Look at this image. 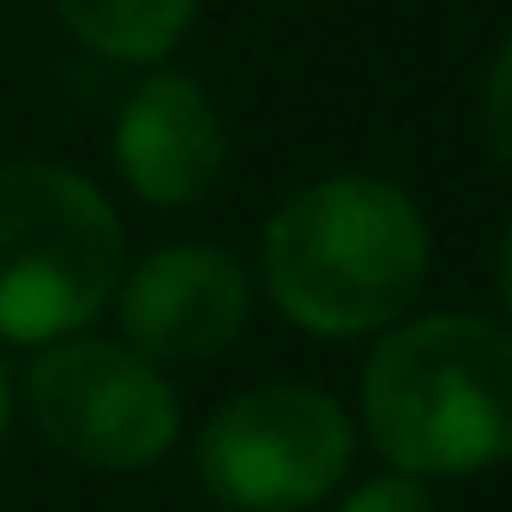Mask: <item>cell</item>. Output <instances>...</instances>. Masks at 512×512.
Wrapping results in <instances>:
<instances>
[{
  "label": "cell",
  "instance_id": "6da1fadb",
  "mask_svg": "<svg viewBox=\"0 0 512 512\" xmlns=\"http://www.w3.org/2000/svg\"><path fill=\"white\" fill-rule=\"evenodd\" d=\"M266 290L314 338L386 332L428 284V217L380 175L296 187L266 223Z\"/></svg>",
  "mask_w": 512,
  "mask_h": 512
},
{
  "label": "cell",
  "instance_id": "7a4b0ae2",
  "mask_svg": "<svg viewBox=\"0 0 512 512\" xmlns=\"http://www.w3.org/2000/svg\"><path fill=\"white\" fill-rule=\"evenodd\" d=\"M374 452L428 482L512 458V332L476 314H428L386 332L362 368Z\"/></svg>",
  "mask_w": 512,
  "mask_h": 512
},
{
  "label": "cell",
  "instance_id": "3957f363",
  "mask_svg": "<svg viewBox=\"0 0 512 512\" xmlns=\"http://www.w3.org/2000/svg\"><path fill=\"white\" fill-rule=\"evenodd\" d=\"M127 229L109 193L67 163L0 169V338L61 344L121 290Z\"/></svg>",
  "mask_w": 512,
  "mask_h": 512
},
{
  "label": "cell",
  "instance_id": "277c9868",
  "mask_svg": "<svg viewBox=\"0 0 512 512\" xmlns=\"http://www.w3.org/2000/svg\"><path fill=\"white\" fill-rule=\"evenodd\" d=\"M356 458L350 410L302 380H272L229 398L193 446L199 482L229 512H308Z\"/></svg>",
  "mask_w": 512,
  "mask_h": 512
},
{
  "label": "cell",
  "instance_id": "5b68a950",
  "mask_svg": "<svg viewBox=\"0 0 512 512\" xmlns=\"http://www.w3.org/2000/svg\"><path fill=\"white\" fill-rule=\"evenodd\" d=\"M25 404L43 440L91 470H145L181 434V398L127 344L61 338L25 374Z\"/></svg>",
  "mask_w": 512,
  "mask_h": 512
},
{
  "label": "cell",
  "instance_id": "8992f818",
  "mask_svg": "<svg viewBox=\"0 0 512 512\" xmlns=\"http://www.w3.org/2000/svg\"><path fill=\"white\" fill-rule=\"evenodd\" d=\"M115 314L127 350H139L145 362H205L241 338L253 314V284L235 266V253L211 241H175L121 278Z\"/></svg>",
  "mask_w": 512,
  "mask_h": 512
},
{
  "label": "cell",
  "instance_id": "52a82bcc",
  "mask_svg": "<svg viewBox=\"0 0 512 512\" xmlns=\"http://www.w3.org/2000/svg\"><path fill=\"white\" fill-rule=\"evenodd\" d=\"M223 151V115L187 73H151L115 115V169L145 205L181 211L205 199L223 175Z\"/></svg>",
  "mask_w": 512,
  "mask_h": 512
},
{
  "label": "cell",
  "instance_id": "ba28073f",
  "mask_svg": "<svg viewBox=\"0 0 512 512\" xmlns=\"http://www.w3.org/2000/svg\"><path fill=\"white\" fill-rule=\"evenodd\" d=\"M61 25L103 61L151 67L199 19V0H55Z\"/></svg>",
  "mask_w": 512,
  "mask_h": 512
},
{
  "label": "cell",
  "instance_id": "9c48e42d",
  "mask_svg": "<svg viewBox=\"0 0 512 512\" xmlns=\"http://www.w3.org/2000/svg\"><path fill=\"white\" fill-rule=\"evenodd\" d=\"M482 127H488L500 163L512 169V37L500 43L494 67H488V79H482Z\"/></svg>",
  "mask_w": 512,
  "mask_h": 512
},
{
  "label": "cell",
  "instance_id": "30bf717a",
  "mask_svg": "<svg viewBox=\"0 0 512 512\" xmlns=\"http://www.w3.org/2000/svg\"><path fill=\"white\" fill-rule=\"evenodd\" d=\"M338 512H434V494L416 482V476H404V470H392V476H374V482H362Z\"/></svg>",
  "mask_w": 512,
  "mask_h": 512
},
{
  "label": "cell",
  "instance_id": "8fae6325",
  "mask_svg": "<svg viewBox=\"0 0 512 512\" xmlns=\"http://www.w3.org/2000/svg\"><path fill=\"white\" fill-rule=\"evenodd\" d=\"M494 278H500V308H506V320H512V223H506V235H500V266H494Z\"/></svg>",
  "mask_w": 512,
  "mask_h": 512
},
{
  "label": "cell",
  "instance_id": "7c38bea8",
  "mask_svg": "<svg viewBox=\"0 0 512 512\" xmlns=\"http://www.w3.org/2000/svg\"><path fill=\"white\" fill-rule=\"evenodd\" d=\"M7 422H13V374L0 368V434H7Z\"/></svg>",
  "mask_w": 512,
  "mask_h": 512
}]
</instances>
